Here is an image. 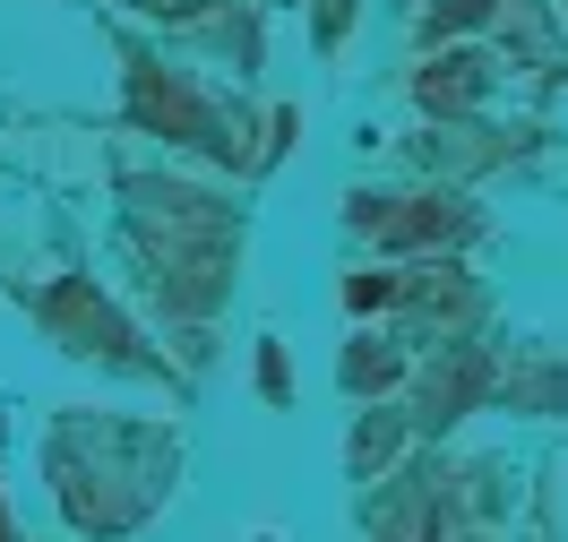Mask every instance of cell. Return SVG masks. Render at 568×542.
Here are the masks:
<instances>
[{"label":"cell","instance_id":"6da1fadb","mask_svg":"<svg viewBox=\"0 0 568 542\" xmlns=\"http://www.w3.org/2000/svg\"><path fill=\"white\" fill-rule=\"evenodd\" d=\"M146 431H121V422H61L52 431V491L70 508L78 534H121L130 517L155 508V491L173 482V448L139 457Z\"/></svg>","mask_w":568,"mask_h":542},{"label":"cell","instance_id":"7a4b0ae2","mask_svg":"<svg viewBox=\"0 0 568 542\" xmlns=\"http://www.w3.org/2000/svg\"><path fill=\"white\" fill-rule=\"evenodd\" d=\"M130 224L146 242V267L173 310H215L224 301V267H233V207L181 181H130Z\"/></svg>","mask_w":568,"mask_h":542},{"label":"cell","instance_id":"3957f363","mask_svg":"<svg viewBox=\"0 0 568 542\" xmlns=\"http://www.w3.org/2000/svg\"><path fill=\"white\" fill-rule=\"evenodd\" d=\"M130 121H139V130H155V139L207 146V155H224V164H242V146L224 139V121L199 104V86H190V78H173V70H155V61H130Z\"/></svg>","mask_w":568,"mask_h":542},{"label":"cell","instance_id":"277c9868","mask_svg":"<svg viewBox=\"0 0 568 542\" xmlns=\"http://www.w3.org/2000/svg\"><path fill=\"white\" fill-rule=\"evenodd\" d=\"M354 233H371L379 250H448L474 233V207L448 198V190H423V198H354Z\"/></svg>","mask_w":568,"mask_h":542},{"label":"cell","instance_id":"5b68a950","mask_svg":"<svg viewBox=\"0 0 568 542\" xmlns=\"http://www.w3.org/2000/svg\"><path fill=\"white\" fill-rule=\"evenodd\" d=\"M43 327L70 345V354H95V361H139V327L112 310L104 293L87 285V276H61V285L43 293Z\"/></svg>","mask_w":568,"mask_h":542},{"label":"cell","instance_id":"8992f818","mask_svg":"<svg viewBox=\"0 0 568 542\" xmlns=\"http://www.w3.org/2000/svg\"><path fill=\"white\" fill-rule=\"evenodd\" d=\"M371 534L379 542H439L448 534V482L439 473H396L379 508H371Z\"/></svg>","mask_w":568,"mask_h":542},{"label":"cell","instance_id":"52a82bcc","mask_svg":"<svg viewBox=\"0 0 568 542\" xmlns=\"http://www.w3.org/2000/svg\"><path fill=\"white\" fill-rule=\"evenodd\" d=\"M414 95H423V112H439V121H465V112L491 95V52H430L423 70H414Z\"/></svg>","mask_w":568,"mask_h":542},{"label":"cell","instance_id":"ba28073f","mask_svg":"<svg viewBox=\"0 0 568 542\" xmlns=\"http://www.w3.org/2000/svg\"><path fill=\"white\" fill-rule=\"evenodd\" d=\"M491 388H499V361L483 354V345H457L448 361H430V379H423V422H457V413H474Z\"/></svg>","mask_w":568,"mask_h":542},{"label":"cell","instance_id":"9c48e42d","mask_svg":"<svg viewBox=\"0 0 568 542\" xmlns=\"http://www.w3.org/2000/svg\"><path fill=\"white\" fill-rule=\"evenodd\" d=\"M336 379H345L354 397H388L396 379H405V354H396L388 336H354V345H345V361H336Z\"/></svg>","mask_w":568,"mask_h":542},{"label":"cell","instance_id":"30bf717a","mask_svg":"<svg viewBox=\"0 0 568 542\" xmlns=\"http://www.w3.org/2000/svg\"><path fill=\"white\" fill-rule=\"evenodd\" d=\"M396 448H405V413H388V405H379V413H362V431H354V473L371 482L379 466H396Z\"/></svg>","mask_w":568,"mask_h":542},{"label":"cell","instance_id":"8fae6325","mask_svg":"<svg viewBox=\"0 0 568 542\" xmlns=\"http://www.w3.org/2000/svg\"><path fill=\"white\" fill-rule=\"evenodd\" d=\"M483 18H499V0H439L423 18V35L439 43V35H465V27H483Z\"/></svg>","mask_w":568,"mask_h":542},{"label":"cell","instance_id":"7c38bea8","mask_svg":"<svg viewBox=\"0 0 568 542\" xmlns=\"http://www.w3.org/2000/svg\"><path fill=\"white\" fill-rule=\"evenodd\" d=\"M396 301H405V276H379V267L345 276V310H396Z\"/></svg>","mask_w":568,"mask_h":542},{"label":"cell","instance_id":"4fadbf2b","mask_svg":"<svg viewBox=\"0 0 568 542\" xmlns=\"http://www.w3.org/2000/svg\"><path fill=\"white\" fill-rule=\"evenodd\" d=\"M508 397H517V405H542V413H560V405H568V370H526V379H508Z\"/></svg>","mask_w":568,"mask_h":542},{"label":"cell","instance_id":"5bb4252c","mask_svg":"<svg viewBox=\"0 0 568 542\" xmlns=\"http://www.w3.org/2000/svg\"><path fill=\"white\" fill-rule=\"evenodd\" d=\"M258 397L293 405V370H284V345H258Z\"/></svg>","mask_w":568,"mask_h":542}]
</instances>
